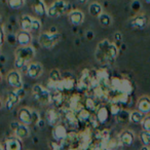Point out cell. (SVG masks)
<instances>
[{"label": "cell", "mask_w": 150, "mask_h": 150, "mask_svg": "<svg viewBox=\"0 0 150 150\" xmlns=\"http://www.w3.org/2000/svg\"><path fill=\"white\" fill-rule=\"evenodd\" d=\"M23 140L17 136H9L4 141L5 150H22L23 149Z\"/></svg>", "instance_id": "ac0fdd59"}, {"label": "cell", "mask_w": 150, "mask_h": 150, "mask_svg": "<svg viewBox=\"0 0 150 150\" xmlns=\"http://www.w3.org/2000/svg\"><path fill=\"white\" fill-rule=\"evenodd\" d=\"M0 150H5L4 145H2V144H1V143H0Z\"/></svg>", "instance_id": "7dc6e473"}, {"label": "cell", "mask_w": 150, "mask_h": 150, "mask_svg": "<svg viewBox=\"0 0 150 150\" xmlns=\"http://www.w3.org/2000/svg\"><path fill=\"white\" fill-rule=\"evenodd\" d=\"M68 134H69L68 129H67V125L65 123L60 122L59 125H54L52 127V136L54 138V142H58V143L62 144L66 140V138L68 137Z\"/></svg>", "instance_id": "8fae6325"}, {"label": "cell", "mask_w": 150, "mask_h": 150, "mask_svg": "<svg viewBox=\"0 0 150 150\" xmlns=\"http://www.w3.org/2000/svg\"><path fill=\"white\" fill-rule=\"evenodd\" d=\"M144 1H145L146 3H150V0H144Z\"/></svg>", "instance_id": "f907efd6"}, {"label": "cell", "mask_w": 150, "mask_h": 150, "mask_svg": "<svg viewBox=\"0 0 150 150\" xmlns=\"http://www.w3.org/2000/svg\"><path fill=\"white\" fill-rule=\"evenodd\" d=\"M70 4L65 0H56L47 7V17L56 19L69 13Z\"/></svg>", "instance_id": "52a82bcc"}, {"label": "cell", "mask_w": 150, "mask_h": 150, "mask_svg": "<svg viewBox=\"0 0 150 150\" xmlns=\"http://www.w3.org/2000/svg\"><path fill=\"white\" fill-rule=\"evenodd\" d=\"M142 127L145 131H150V115L144 117V119L142 120Z\"/></svg>", "instance_id": "8d00e7d4"}, {"label": "cell", "mask_w": 150, "mask_h": 150, "mask_svg": "<svg viewBox=\"0 0 150 150\" xmlns=\"http://www.w3.org/2000/svg\"><path fill=\"white\" fill-rule=\"evenodd\" d=\"M149 18L147 17L144 13H141V15H138L136 17H134L133 19H131L129 21V26L134 29L137 30H143L149 25Z\"/></svg>", "instance_id": "5bb4252c"}, {"label": "cell", "mask_w": 150, "mask_h": 150, "mask_svg": "<svg viewBox=\"0 0 150 150\" xmlns=\"http://www.w3.org/2000/svg\"><path fill=\"white\" fill-rule=\"evenodd\" d=\"M42 73H43V66L39 62H33L32 61L26 67V74L31 79H37V78H39L42 75Z\"/></svg>", "instance_id": "7c38bea8"}, {"label": "cell", "mask_w": 150, "mask_h": 150, "mask_svg": "<svg viewBox=\"0 0 150 150\" xmlns=\"http://www.w3.org/2000/svg\"><path fill=\"white\" fill-rule=\"evenodd\" d=\"M77 114V117H78V120L79 122H88V121L91 120L92 118V111H90L88 109H86V107L80 109L78 112H76Z\"/></svg>", "instance_id": "83f0119b"}, {"label": "cell", "mask_w": 150, "mask_h": 150, "mask_svg": "<svg viewBox=\"0 0 150 150\" xmlns=\"http://www.w3.org/2000/svg\"><path fill=\"white\" fill-rule=\"evenodd\" d=\"M0 54H1V46H0Z\"/></svg>", "instance_id": "816d5d0a"}, {"label": "cell", "mask_w": 150, "mask_h": 150, "mask_svg": "<svg viewBox=\"0 0 150 150\" xmlns=\"http://www.w3.org/2000/svg\"><path fill=\"white\" fill-rule=\"evenodd\" d=\"M20 27L24 31L30 33H38L41 30V21L37 18L31 17L29 15H23L20 19Z\"/></svg>", "instance_id": "8992f818"}, {"label": "cell", "mask_w": 150, "mask_h": 150, "mask_svg": "<svg viewBox=\"0 0 150 150\" xmlns=\"http://www.w3.org/2000/svg\"><path fill=\"white\" fill-rule=\"evenodd\" d=\"M149 150H150V148H149Z\"/></svg>", "instance_id": "f5cc1de1"}, {"label": "cell", "mask_w": 150, "mask_h": 150, "mask_svg": "<svg viewBox=\"0 0 150 150\" xmlns=\"http://www.w3.org/2000/svg\"><path fill=\"white\" fill-rule=\"evenodd\" d=\"M77 82L75 81L73 77H63L60 83V90L62 92L64 91H71L75 88Z\"/></svg>", "instance_id": "484cf974"}, {"label": "cell", "mask_w": 150, "mask_h": 150, "mask_svg": "<svg viewBox=\"0 0 150 150\" xmlns=\"http://www.w3.org/2000/svg\"><path fill=\"white\" fill-rule=\"evenodd\" d=\"M11 129L13 131V135L17 136L18 138L24 140L27 139L28 137H30V134H31V131L29 129V125H24V123L18 121H13L11 123Z\"/></svg>", "instance_id": "30bf717a"}, {"label": "cell", "mask_w": 150, "mask_h": 150, "mask_svg": "<svg viewBox=\"0 0 150 150\" xmlns=\"http://www.w3.org/2000/svg\"><path fill=\"white\" fill-rule=\"evenodd\" d=\"M32 8L37 17L43 18L47 16V7H46L43 0H33L32 1Z\"/></svg>", "instance_id": "44dd1931"}, {"label": "cell", "mask_w": 150, "mask_h": 150, "mask_svg": "<svg viewBox=\"0 0 150 150\" xmlns=\"http://www.w3.org/2000/svg\"><path fill=\"white\" fill-rule=\"evenodd\" d=\"M140 139H141L143 145H150V131H143L140 134Z\"/></svg>", "instance_id": "836d02e7"}, {"label": "cell", "mask_w": 150, "mask_h": 150, "mask_svg": "<svg viewBox=\"0 0 150 150\" xmlns=\"http://www.w3.org/2000/svg\"><path fill=\"white\" fill-rule=\"evenodd\" d=\"M2 107H3V101H2V99L0 98V110L2 109Z\"/></svg>", "instance_id": "bcb514c9"}, {"label": "cell", "mask_w": 150, "mask_h": 150, "mask_svg": "<svg viewBox=\"0 0 150 150\" xmlns=\"http://www.w3.org/2000/svg\"><path fill=\"white\" fill-rule=\"evenodd\" d=\"M132 9L135 11H138L140 8H141V3L138 1V0H134L133 2H132V5H131Z\"/></svg>", "instance_id": "ab89813d"}, {"label": "cell", "mask_w": 150, "mask_h": 150, "mask_svg": "<svg viewBox=\"0 0 150 150\" xmlns=\"http://www.w3.org/2000/svg\"><path fill=\"white\" fill-rule=\"evenodd\" d=\"M0 25H3V21H2V17L0 16Z\"/></svg>", "instance_id": "681fc988"}, {"label": "cell", "mask_w": 150, "mask_h": 150, "mask_svg": "<svg viewBox=\"0 0 150 150\" xmlns=\"http://www.w3.org/2000/svg\"><path fill=\"white\" fill-rule=\"evenodd\" d=\"M101 143L103 144L106 150H117L119 146L121 145L119 137H112L111 135L103 139Z\"/></svg>", "instance_id": "ffe728a7"}, {"label": "cell", "mask_w": 150, "mask_h": 150, "mask_svg": "<svg viewBox=\"0 0 150 150\" xmlns=\"http://www.w3.org/2000/svg\"><path fill=\"white\" fill-rule=\"evenodd\" d=\"M118 56V48L114 43H111L108 40H103L98 44L96 50L97 61L102 64L105 63H111L115 60Z\"/></svg>", "instance_id": "6da1fadb"}, {"label": "cell", "mask_w": 150, "mask_h": 150, "mask_svg": "<svg viewBox=\"0 0 150 150\" xmlns=\"http://www.w3.org/2000/svg\"><path fill=\"white\" fill-rule=\"evenodd\" d=\"M64 96H63V92L61 91H52V104L56 105L57 107L61 106L64 104Z\"/></svg>", "instance_id": "f1b7e54d"}, {"label": "cell", "mask_w": 150, "mask_h": 150, "mask_svg": "<svg viewBox=\"0 0 150 150\" xmlns=\"http://www.w3.org/2000/svg\"><path fill=\"white\" fill-rule=\"evenodd\" d=\"M18 120L27 125H33L40 120V115L27 106L21 107L18 111Z\"/></svg>", "instance_id": "5b68a950"}, {"label": "cell", "mask_w": 150, "mask_h": 150, "mask_svg": "<svg viewBox=\"0 0 150 150\" xmlns=\"http://www.w3.org/2000/svg\"><path fill=\"white\" fill-rule=\"evenodd\" d=\"M78 2L81 3V4H86V2H88V0H77Z\"/></svg>", "instance_id": "ee69618b"}, {"label": "cell", "mask_w": 150, "mask_h": 150, "mask_svg": "<svg viewBox=\"0 0 150 150\" xmlns=\"http://www.w3.org/2000/svg\"><path fill=\"white\" fill-rule=\"evenodd\" d=\"M88 13L92 17L99 18L103 13V7L101 6V4L97 2H93L88 6Z\"/></svg>", "instance_id": "f546056e"}, {"label": "cell", "mask_w": 150, "mask_h": 150, "mask_svg": "<svg viewBox=\"0 0 150 150\" xmlns=\"http://www.w3.org/2000/svg\"><path fill=\"white\" fill-rule=\"evenodd\" d=\"M99 22L103 27H109L112 24V18L110 17L107 13H102V15L99 17Z\"/></svg>", "instance_id": "d6a6232c"}, {"label": "cell", "mask_w": 150, "mask_h": 150, "mask_svg": "<svg viewBox=\"0 0 150 150\" xmlns=\"http://www.w3.org/2000/svg\"><path fill=\"white\" fill-rule=\"evenodd\" d=\"M121 40H122V36H121V33L120 32H116L114 35V42L116 43H120Z\"/></svg>", "instance_id": "b9f144b4"}, {"label": "cell", "mask_w": 150, "mask_h": 150, "mask_svg": "<svg viewBox=\"0 0 150 150\" xmlns=\"http://www.w3.org/2000/svg\"><path fill=\"white\" fill-rule=\"evenodd\" d=\"M16 40L19 43L20 46H27L31 44L32 41V36L31 33L28 31H24V30H20L16 35Z\"/></svg>", "instance_id": "7402d4cb"}, {"label": "cell", "mask_w": 150, "mask_h": 150, "mask_svg": "<svg viewBox=\"0 0 150 150\" xmlns=\"http://www.w3.org/2000/svg\"><path fill=\"white\" fill-rule=\"evenodd\" d=\"M109 108H110L111 115H114V116H116L121 111L120 104H118V103H110V104H109Z\"/></svg>", "instance_id": "d590c367"}, {"label": "cell", "mask_w": 150, "mask_h": 150, "mask_svg": "<svg viewBox=\"0 0 150 150\" xmlns=\"http://www.w3.org/2000/svg\"><path fill=\"white\" fill-rule=\"evenodd\" d=\"M52 150H68L63 144L58 143V142H54L52 145Z\"/></svg>", "instance_id": "f35d334b"}, {"label": "cell", "mask_w": 150, "mask_h": 150, "mask_svg": "<svg viewBox=\"0 0 150 150\" xmlns=\"http://www.w3.org/2000/svg\"><path fill=\"white\" fill-rule=\"evenodd\" d=\"M6 81L8 86L13 88V90L22 88L24 86L22 74L18 69H13V70L8 71V73L6 74Z\"/></svg>", "instance_id": "9c48e42d"}, {"label": "cell", "mask_w": 150, "mask_h": 150, "mask_svg": "<svg viewBox=\"0 0 150 150\" xmlns=\"http://www.w3.org/2000/svg\"><path fill=\"white\" fill-rule=\"evenodd\" d=\"M35 54L36 50L32 45L20 46L15 52V67L17 69L27 67L35 58Z\"/></svg>", "instance_id": "7a4b0ae2"}, {"label": "cell", "mask_w": 150, "mask_h": 150, "mask_svg": "<svg viewBox=\"0 0 150 150\" xmlns=\"http://www.w3.org/2000/svg\"><path fill=\"white\" fill-rule=\"evenodd\" d=\"M5 41V31L3 25H0V46H2Z\"/></svg>", "instance_id": "74e56055"}, {"label": "cell", "mask_w": 150, "mask_h": 150, "mask_svg": "<svg viewBox=\"0 0 150 150\" xmlns=\"http://www.w3.org/2000/svg\"><path fill=\"white\" fill-rule=\"evenodd\" d=\"M68 108L71 109L74 112H78L81 108L84 107V100H82V97L78 94H74L69 97L68 99Z\"/></svg>", "instance_id": "9a60e30c"}, {"label": "cell", "mask_w": 150, "mask_h": 150, "mask_svg": "<svg viewBox=\"0 0 150 150\" xmlns=\"http://www.w3.org/2000/svg\"><path fill=\"white\" fill-rule=\"evenodd\" d=\"M62 118H63V114L61 113V111L58 110L57 108H50L46 110L45 120L50 127H54V125L62 122Z\"/></svg>", "instance_id": "4fadbf2b"}, {"label": "cell", "mask_w": 150, "mask_h": 150, "mask_svg": "<svg viewBox=\"0 0 150 150\" xmlns=\"http://www.w3.org/2000/svg\"><path fill=\"white\" fill-rule=\"evenodd\" d=\"M110 108H109L108 105H105V104H102L98 107V109L96 110V116L97 120L100 125H104L108 121L109 117H110Z\"/></svg>", "instance_id": "e0dca14e"}, {"label": "cell", "mask_w": 150, "mask_h": 150, "mask_svg": "<svg viewBox=\"0 0 150 150\" xmlns=\"http://www.w3.org/2000/svg\"><path fill=\"white\" fill-rule=\"evenodd\" d=\"M119 140L122 146H131L135 140V136L129 129H125L119 134Z\"/></svg>", "instance_id": "603a6c76"}, {"label": "cell", "mask_w": 150, "mask_h": 150, "mask_svg": "<svg viewBox=\"0 0 150 150\" xmlns=\"http://www.w3.org/2000/svg\"><path fill=\"white\" fill-rule=\"evenodd\" d=\"M129 114H131V113H129L127 111L121 110L120 112L116 115V118L118 119L119 122H127V121H129Z\"/></svg>", "instance_id": "e575fe53"}, {"label": "cell", "mask_w": 150, "mask_h": 150, "mask_svg": "<svg viewBox=\"0 0 150 150\" xmlns=\"http://www.w3.org/2000/svg\"><path fill=\"white\" fill-rule=\"evenodd\" d=\"M86 37H88L90 40H92L93 38H94V33H93V32H91V31H88V33H86Z\"/></svg>", "instance_id": "7bdbcfd3"}, {"label": "cell", "mask_w": 150, "mask_h": 150, "mask_svg": "<svg viewBox=\"0 0 150 150\" xmlns=\"http://www.w3.org/2000/svg\"><path fill=\"white\" fill-rule=\"evenodd\" d=\"M134 91V86L132 84V82L129 79H125V78H121L119 86L117 88V92L123 93V94L131 95Z\"/></svg>", "instance_id": "d4e9b609"}, {"label": "cell", "mask_w": 150, "mask_h": 150, "mask_svg": "<svg viewBox=\"0 0 150 150\" xmlns=\"http://www.w3.org/2000/svg\"><path fill=\"white\" fill-rule=\"evenodd\" d=\"M140 150H149V147H148L147 145H144L143 147H142V148H141V149H140Z\"/></svg>", "instance_id": "f6af8a7d"}, {"label": "cell", "mask_w": 150, "mask_h": 150, "mask_svg": "<svg viewBox=\"0 0 150 150\" xmlns=\"http://www.w3.org/2000/svg\"><path fill=\"white\" fill-rule=\"evenodd\" d=\"M7 6L13 11H18L25 6L26 0H6Z\"/></svg>", "instance_id": "4dcf8cb0"}, {"label": "cell", "mask_w": 150, "mask_h": 150, "mask_svg": "<svg viewBox=\"0 0 150 150\" xmlns=\"http://www.w3.org/2000/svg\"><path fill=\"white\" fill-rule=\"evenodd\" d=\"M144 117H145V114L140 112L139 110L132 111L131 114H129V121L133 123H140V122H142Z\"/></svg>", "instance_id": "1f68e13d"}, {"label": "cell", "mask_w": 150, "mask_h": 150, "mask_svg": "<svg viewBox=\"0 0 150 150\" xmlns=\"http://www.w3.org/2000/svg\"><path fill=\"white\" fill-rule=\"evenodd\" d=\"M32 96L41 105L52 104V92L42 84L36 83L32 86Z\"/></svg>", "instance_id": "277c9868"}, {"label": "cell", "mask_w": 150, "mask_h": 150, "mask_svg": "<svg viewBox=\"0 0 150 150\" xmlns=\"http://www.w3.org/2000/svg\"><path fill=\"white\" fill-rule=\"evenodd\" d=\"M2 79H3L2 74H1V72H0V84H1V82H2Z\"/></svg>", "instance_id": "c3c4849f"}, {"label": "cell", "mask_w": 150, "mask_h": 150, "mask_svg": "<svg viewBox=\"0 0 150 150\" xmlns=\"http://www.w3.org/2000/svg\"><path fill=\"white\" fill-rule=\"evenodd\" d=\"M91 149L92 150H106L104 146H103V144L101 143V141H99V143H97V144H94Z\"/></svg>", "instance_id": "60d3db41"}, {"label": "cell", "mask_w": 150, "mask_h": 150, "mask_svg": "<svg viewBox=\"0 0 150 150\" xmlns=\"http://www.w3.org/2000/svg\"><path fill=\"white\" fill-rule=\"evenodd\" d=\"M25 90L23 88L13 90L7 94L6 100H5V108L8 111H13L15 107L20 103V101L25 97Z\"/></svg>", "instance_id": "ba28073f"}, {"label": "cell", "mask_w": 150, "mask_h": 150, "mask_svg": "<svg viewBox=\"0 0 150 150\" xmlns=\"http://www.w3.org/2000/svg\"><path fill=\"white\" fill-rule=\"evenodd\" d=\"M63 111H64V112H63V117H64L65 125L71 127H77L79 120H78L76 112H74V111H72L71 109H69L68 107L63 108Z\"/></svg>", "instance_id": "2e32d148"}, {"label": "cell", "mask_w": 150, "mask_h": 150, "mask_svg": "<svg viewBox=\"0 0 150 150\" xmlns=\"http://www.w3.org/2000/svg\"><path fill=\"white\" fill-rule=\"evenodd\" d=\"M137 110H139L144 114L150 113V98L146 96L140 98L137 103Z\"/></svg>", "instance_id": "cb8c5ba5"}, {"label": "cell", "mask_w": 150, "mask_h": 150, "mask_svg": "<svg viewBox=\"0 0 150 150\" xmlns=\"http://www.w3.org/2000/svg\"><path fill=\"white\" fill-rule=\"evenodd\" d=\"M61 34L58 31H44L38 36V42L40 46L45 50H52L60 42Z\"/></svg>", "instance_id": "3957f363"}, {"label": "cell", "mask_w": 150, "mask_h": 150, "mask_svg": "<svg viewBox=\"0 0 150 150\" xmlns=\"http://www.w3.org/2000/svg\"><path fill=\"white\" fill-rule=\"evenodd\" d=\"M99 106L100 105L98 104V100L93 96H88L84 99V107L90 111H92V112H96Z\"/></svg>", "instance_id": "4316f807"}, {"label": "cell", "mask_w": 150, "mask_h": 150, "mask_svg": "<svg viewBox=\"0 0 150 150\" xmlns=\"http://www.w3.org/2000/svg\"><path fill=\"white\" fill-rule=\"evenodd\" d=\"M68 20L71 25L80 26L84 21V15L79 9H72L68 13Z\"/></svg>", "instance_id": "d6986e66"}]
</instances>
